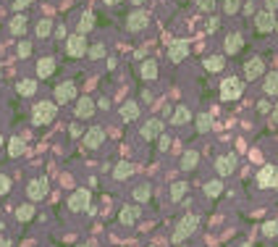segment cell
I'll return each mask as SVG.
<instances>
[{
    "label": "cell",
    "mask_w": 278,
    "mask_h": 247,
    "mask_svg": "<svg viewBox=\"0 0 278 247\" xmlns=\"http://www.w3.org/2000/svg\"><path fill=\"white\" fill-rule=\"evenodd\" d=\"M147 21H150L147 11L134 8L129 16H126V29H129V32H142V29H147Z\"/></svg>",
    "instance_id": "10"
},
{
    "label": "cell",
    "mask_w": 278,
    "mask_h": 247,
    "mask_svg": "<svg viewBox=\"0 0 278 247\" xmlns=\"http://www.w3.org/2000/svg\"><path fill=\"white\" fill-rule=\"evenodd\" d=\"M197 163H199V152L197 150H187L181 156V168H184V171H194Z\"/></svg>",
    "instance_id": "24"
},
{
    "label": "cell",
    "mask_w": 278,
    "mask_h": 247,
    "mask_svg": "<svg viewBox=\"0 0 278 247\" xmlns=\"http://www.w3.org/2000/svg\"><path fill=\"white\" fill-rule=\"evenodd\" d=\"M257 111H260V113H268V111H270V103L260 100V103H257Z\"/></svg>",
    "instance_id": "46"
},
{
    "label": "cell",
    "mask_w": 278,
    "mask_h": 247,
    "mask_svg": "<svg viewBox=\"0 0 278 247\" xmlns=\"http://www.w3.org/2000/svg\"><path fill=\"white\" fill-rule=\"evenodd\" d=\"M150 197H152V187H150V184H136V187H134V200H136V203H147Z\"/></svg>",
    "instance_id": "31"
},
{
    "label": "cell",
    "mask_w": 278,
    "mask_h": 247,
    "mask_svg": "<svg viewBox=\"0 0 278 247\" xmlns=\"http://www.w3.org/2000/svg\"><path fill=\"white\" fill-rule=\"evenodd\" d=\"M194 127H197V132H199V134L210 132V127H213V118H210V113H199V116L194 118Z\"/></svg>",
    "instance_id": "32"
},
{
    "label": "cell",
    "mask_w": 278,
    "mask_h": 247,
    "mask_svg": "<svg viewBox=\"0 0 278 247\" xmlns=\"http://www.w3.org/2000/svg\"><path fill=\"white\" fill-rule=\"evenodd\" d=\"M262 234L265 237H278V221H265L262 224Z\"/></svg>",
    "instance_id": "38"
},
{
    "label": "cell",
    "mask_w": 278,
    "mask_h": 247,
    "mask_svg": "<svg viewBox=\"0 0 278 247\" xmlns=\"http://www.w3.org/2000/svg\"><path fill=\"white\" fill-rule=\"evenodd\" d=\"M11 192V179L6 174H0V195H8Z\"/></svg>",
    "instance_id": "41"
},
{
    "label": "cell",
    "mask_w": 278,
    "mask_h": 247,
    "mask_svg": "<svg viewBox=\"0 0 278 247\" xmlns=\"http://www.w3.org/2000/svg\"><path fill=\"white\" fill-rule=\"evenodd\" d=\"M89 200H92V195H89V190H76V192H71L68 195V200H66V208L71 210V213H84L87 208H89Z\"/></svg>",
    "instance_id": "3"
},
{
    "label": "cell",
    "mask_w": 278,
    "mask_h": 247,
    "mask_svg": "<svg viewBox=\"0 0 278 247\" xmlns=\"http://www.w3.org/2000/svg\"><path fill=\"white\" fill-rule=\"evenodd\" d=\"M262 74H265V60L262 58L252 55V58L244 60V76L247 79H257V76H262Z\"/></svg>",
    "instance_id": "11"
},
{
    "label": "cell",
    "mask_w": 278,
    "mask_h": 247,
    "mask_svg": "<svg viewBox=\"0 0 278 247\" xmlns=\"http://www.w3.org/2000/svg\"><path fill=\"white\" fill-rule=\"evenodd\" d=\"M0 247H11V242L8 239H0Z\"/></svg>",
    "instance_id": "54"
},
{
    "label": "cell",
    "mask_w": 278,
    "mask_h": 247,
    "mask_svg": "<svg viewBox=\"0 0 278 247\" xmlns=\"http://www.w3.org/2000/svg\"><path fill=\"white\" fill-rule=\"evenodd\" d=\"M202 66H205L207 71H221V69L226 66V60H223V55H207Z\"/></svg>",
    "instance_id": "33"
},
{
    "label": "cell",
    "mask_w": 278,
    "mask_h": 247,
    "mask_svg": "<svg viewBox=\"0 0 278 247\" xmlns=\"http://www.w3.org/2000/svg\"><path fill=\"white\" fill-rule=\"evenodd\" d=\"M160 150H168V147H171V140H168V137H160V145H158Z\"/></svg>",
    "instance_id": "47"
},
{
    "label": "cell",
    "mask_w": 278,
    "mask_h": 247,
    "mask_svg": "<svg viewBox=\"0 0 278 247\" xmlns=\"http://www.w3.org/2000/svg\"><path fill=\"white\" fill-rule=\"evenodd\" d=\"M26 195H29V200H42L45 195H48V179H32L26 184Z\"/></svg>",
    "instance_id": "13"
},
{
    "label": "cell",
    "mask_w": 278,
    "mask_h": 247,
    "mask_svg": "<svg viewBox=\"0 0 278 247\" xmlns=\"http://www.w3.org/2000/svg\"><path fill=\"white\" fill-rule=\"evenodd\" d=\"M76 247H97V242L89 239V242H82V244H76Z\"/></svg>",
    "instance_id": "52"
},
{
    "label": "cell",
    "mask_w": 278,
    "mask_h": 247,
    "mask_svg": "<svg viewBox=\"0 0 278 247\" xmlns=\"http://www.w3.org/2000/svg\"><path fill=\"white\" fill-rule=\"evenodd\" d=\"M221 192H223V181L213 179V181H207V184H205V195H207V197H218Z\"/></svg>",
    "instance_id": "35"
},
{
    "label": "cell",
    "mask_w": 278,
    "mask_h": 247,
    "mask_svg": "<svg viewBox=\"0 0 278 247\" xmlns=\"http://www.w3.org/2000/svg\"><path fill=\"white\" fill-rule=\"evenodd\" d=\"M163 129H165L163 118H147L142 123V129H139V134H142V140H160Z\"/></svg>",
    "instance_id": "8"
},
{
    "label": "cell",
    "mask_w": 278,
    "mask_h": 247,
    "mask_svg": "<svg viewBox=\"0 0 278 247\" xmlns=\"http://www.w3.org/2000/svg\"><path fill=\"white\" fill-rule=\"evenodd\" d=\"M197 6H199V11H213L215 0H197Z\"/></svg>",
    "instance_id": "43"
},
{
    "label": "cell",
    "mask_w": 278,
    "mask_h": 247,
    "mask_svg": "<svg viewBox=\"0 0 278 247\" xmlns=\"http://www.w3.org/2000/svg\"><path fill=\"white\" fill-rule=\"evenodd\" d=\"M241 92H244V82L239 76H228V79L221 82V98L223 100H236V98H241Z\"/></svg>",
    "instance_id": "5"
},
{
    "label": "cell",
    "mask_w": 278,
    "mask_h": 247,
    "mask_svg": "<svg viewBox=\"0 0 278 247\" xmlns=\"http://www.w3.org/2000/svg\"><path fill=\"white\" fill-rule=\"evenodd\" d=\"M257 184L260 187H273L278 184V166H262L257 174Z\"/></svg>",
    "instance_id": "14"
},
{
    "label": "cell",
    "mask_w": 278,
    "mask_h": 247,
    "mask_svg": "<svg viewBox=\"0 0 278 247\" xmlns=\"http://www.w3.org/2000/svg\"><path fill=\"white\" fill-rule=\"evenodd\" d=\"M189 118H192V111H189L187 105H179L176 111L171 113V123H176V127H181V123H187Z\"/></svg>",
    "instance_id": "26"
},
{
    "label": "cell",
    "mask_w": 278,
    "mask_h": 247,
    "mask_svg": "<svg viewBox=\"0 0 278 247\" xmlns=\"http://www.w3.org/2000/svg\"><path fill=\"white\" fill-rule=\"evenodd\" d=\"M187 190H189V187H187L184 181H176L173 187H171V200H173V203H179V200H181L184 195H187Z\"/></svg>",
    "instance_id": "36"
},
{
    "label": "cell",
    "mask_w": 278,
    "mask_h": 247,
    "mask_svg": "<svg viewBox=\"0 0 278 247\" xmlns=\"http://www.w3.org/2000/svg\"><path fill=\"white\" fill-rule=\"evenodd\" d=\"M102 142H105V129L100 127V123L89 127V129L84 132V137H82V145H84L87 150H95V147H100Z\"/></svg>",
    "instance_id": "9"
},
{
    "label": "cell",
    "mask_w": 278,
    "mask_h": 247,
    "mask_svg": "<svg viewBox=\"0 0 278 247\" xmlns=\"http://www.w3.org/2000/svg\"><path fill=\"white\" fill-rule=\"evenodd\" d=\"M275 32H278V26H275Z\"/></svg>",
    "instance_id": "58"
},
{
    "label": "cell",
    "mask_w": 278,
    "mask_h": 247,
    "mask_svg": "<svg viewBox=\"0 0 278 247\" xmlns=\"http://www.w3.org/2000/svg\"><path fill=\"white\" fill-rule=\"evenodd\" d=\"M241 8V0H223V11L226 13H236Z\"/></svg>",
    "instance_id": "40"
},
{
    "label": "cell",
    "mask_w": 278,
    "mask_h": 247,
    "mask_svg": "<svg viewBox=\"0 0 278 247\" xmlns=\"http://www.w3.org/2000/svg\"><path fill=\"white\" fill-rule=\"evenodd\" d=\"M16 92L21 98H32L34 92H37V82L34 79H21L19 84H16Z\"/></svg>",
    "instance_id": "27"
},
{
    "label": "cell",
    "mask_w": 278,
    "mask_h": 247,
    "mask_svg": "<svg viewBox=\"0 0 278 247\" xmlns=\"http://www.w3.org/2000/svg\"><path fill=\"white\" fill-rule=\"evenodd\" d=\"M32 0H13V11H21V8H26Z\"/></svg>",
    "instance_id": "45"
},
{
    "label": "cell",
    "mask_w": 278,
    "mask_h": 247,
    "mask_svg": "<svg viewBox=\"0 0 278 247\" xmlns=\"http://www.w3.org/2000/svg\"><path fill=\"white\" fill-rule=\"evenodd\" d=\"M207 29H210V32H215V29H218V19H210L207 21Z\"/></svg>",
    "instance_id": "49"
},
{
    "label": "cell",
    "mask_w": 278,
    "mask_h": 247,
    "mask_svg": "<svg viewBox=\"0 0 278 247\" xmlns=\"http://www.w3.org/2000/svg\"><path fill=\"white\" fill-rule=\"evenodd\" d=\"M53 95H55V103H71V100H79V92H76V82H71V79L58 82L55 89H53Z\"/></svg>",
    "instance_id": "4"
},
{
    "label": "cell",
    "mask_w": 278,
    "mask_h": 247,
    "mask_svg": "<svg viewBox=\"0 0 278 247\" xmlns=\"http://www.w3.org/2000/svg\"><path fill=\"white\" fill-rule=\"evenodd\" d=\"M252 21H255V29H257L260 35H268V32H273V29L278 26V21H275V16H273V11H268V8H265V11H257Z\"/></svg>",
    "instance_id": "6"
},
{
    "label": "cell",
    "mask_w": 278,
    "mask_h": 247,
    "mask_svg": "<svg viewBox=\"0 0 278 247\" xmlns=\"http://www.w3.org/2000/svg\"><path fill=\"white\" fill-rule=\"evenodd\" d=\"M139 76H142L145 82H155L158 79V60H152V58L142 60V66H139Z\"/></svg>",
    "instance_id": "17"
},
{
    "label": "cell",
    "mask_w": 278,
    "mask_h": 247,
    "mask_svg": "<svg viewBox=\"0 0 278 247\" xmlns=\"http://www.w3.org/2000/svg\"><path fill=\"white\" fill-rule=\"evenodd\" d=\"M244 247H252V244H244Z\"/></svg>",
    "instance_id": "56"
},
{
    "label": "cell",
    "mask_w": 278,
    "mask_h": 247,
    "mask_svg": "<svg viewBox=\"0 0 278 247\" xmlns=\"http://www.w3.org/2000/svg\"><path fill=\"white\" fill-rule=\"evenodd\" d=\"M87 55H89V58H95V60H97V58H102V55H105V42H95V45H89Z\"/></svg>",
    "instance_id": "37"
},
{
    "label": "cell",
    "mask_w": 278,
    "mask_h": 247,
    "mask_svg": "<svg viewBox=\"0 0 278 247\" xmlns=\"http://www.w3.org/2000/svg\"><path fill=\"white\" fill-rule=\"evenodd\" d=\"M121 118L123 121H136L139 118V103H134V100H126L121 105Z\"/></svg>",
    "instance_id": "21"
},
{
    "label": "cell",
    "mask_w": 278,
    "mask_h": 247,
    "mask_svg": "<svg viewBox=\"0 0 278 247\" xmlns=\"http://www.w3.org/2000/svg\"><path fill=\"white\" fill-rule=\"evenodd\" d=\"M19 55H21V58L32 55V40H21V42H19Z\"/></svg>",
    "instance_id": "39"
},
{
    "label": "cell",
    "mask_w": 278,
    "mask_h": 247,
    "mask_svg": "<svg viewBox=\"0 0 278 247\" xmlns=\"http://www.w3.org/2000/svg\"><path fill=\"white\" fill-rule=\"evenodd\" d=\"M16 219H19L21 224L32 221V219H34V205H32V203H24V205H19V208H16Z\"/></svg>",
    "instance_id": "30"
},
{
    "label": "cell",
    "mask_w": 278,
    "mask_h": 247,
    "mask_svg": "<svg viewBox=\"0 0 278 247\" xmlns=\"http://www.w3.org/2000/svg\"><path fill=\"white\" fill-rule=\"evenodd\" d=\"M265 6H268V11H275L278 8V0H265Z\"/></svg>",
    "instance_id": "50"
},
{
    "label": "cell",
    "mask_w": 278,
    "mask_h": 247,
    "mask_svg": "<svg viewBox=\"0 0 278 247\" xmlns=\"http://www.w3.org/2000/svg\"><path fill=\"white\" fill-rule=\"evenodd\" d=\"M131 174H134V166H131V163H126V161L116 163V168H113V179H116V181H123V179H129Z\"/></svg>",
    "instance_id": "25"
},
{
    "label": "cell",
    "mask_w": 278,
    "mask_h": 247,
    "mask_svg": "<svg viewBox=\"0 0 278 247\" xmlns=\"http://www.w3.org/2000/svg\"><path fill=\"white\" fill-rule=\"evenodd\" d=\"M118 221H121L123 226H134V224L139 221V208H136V205H126V208H121Z\"/></svg>",
    "instance_id": "20"
},
{
    "label": "cell",
    "mask_w": 278,
    "mask_h": 247,
    "mask_svg": "<svg viewBox=\"0 0 278 247\" xmlns=\"http://www.w3.org/2000/svg\"><path fill=\"white\" fill-rule=\"evenodd\" d=\"M270 118H273V123H278V103L273 105V111H270Z\"/></svg>",
    "instance_id": "48"
},
{
    "label": "cell",
    "mask_w": 278,
    "mask_h": 247,
    "mask_svg": "<svg viewBox=\"0 0 278 247\" xmlns=\"http://www.w3.org/2000/svg\"><path fill=\"white\" fill-rule=\"evenodd\" d=\"M241 45H244L241 35H239V32H231V35H226V40H223V50H226L228 55H234V53L241 50Z\"/></svg>",
    "instance_id": "19"
},
{
    "label": "cell",
    "mask_w": 278,
    "mask_h": 247,
    "mask_svg": "<svg viewBox=\"0 0 278 247\" xmlns=\"http://www.w3.org/2000/svg\"><path fill=\"white\" fill-rule=\"evenodd\" d=\"M236 168V156H221L218 161H215V171H218L221 176H231Z\"/></svg>",
    "instance_id": "16"
},
{
    "label": "cell",
    "mask_w": 278,
    "mask_h": 247,
    "mask_svg": "<svg viewBox=\"0 0 278 247\" xmlns=\"http://www.w3.org/2000/svg\"><path fill=\"white\" fill-rule=\"evenodd\" d=\"M142 100H147V103L152 100V92H150V89H142Z\"/></svg>",
    "instance_id": "51"
},
{
    "label": "cell",
    "mask_w": 278,
    "mask_h": 247,
    "mask_svg": "<svg viewBox=\"0 0 278 247\" xmlns=\"http://www.w3.org/2000/svg\"><path fill=\"white\" fill-rule=\"evenodd\" d=\"M189 55V45L184 40H173L171 45H168V60H173V64H181L184 58Z\"/></svg>",
    "instance_id": "12"
},
{
    "label": "cell",
    "mask_w": 278,
    "mask_h": 247,
    "mask_svg": "<svg viewBox=\"0 0 278 247\" xmlns=\"http://www.w3.org/2000/svg\"><path fill=\"white\" fill-rule=\"evenodd\" d=\"M89 50V45H87V40H84V35H68V40H66V53L71 55V58H84V53Z\"/></svg>",
    "instance_id": "7"
},
{
    "label": "cell",
    "mask_w": 278,
    "mask_h": 247,
    "mask_svg": "<svg viewBox=\"0 0 278 247\" xmlns=\"http://www.w3.org/2000/svg\"><path fill=\"white\" fill-rule=\"evenodd\" d=\"M176 247H184V244H176Z\"/></svg>",
    "instance_id": "57"
},
{
    "label": "cell",
    "mask_w": 278,
    "mask_h": 247,
    "mask_svg": "<svg viewBox=\"0 0 278 247\" xmlns=\"http://www.w3.org/2000/svg\"><path fill=\"white\" fill-rule=\"evenodd\" d=\"M53 32H55V24H53V19H40V21H37V26H34V35H37L40 40L50 37Z\"/></svg>",
    "instance_id": "22"
},
{
    "label": "cell",
    "mask_w": 278,
    "mask_h": 247,
    "mask_svg": "<svg viewBox=\"0 0 278 247\" xmlns=\"http://www.w3.org/2000/svg\"><path fill=\"white\" fill-rule=\"evenodd\" d=\"M262 89H265V95H278V74H275V71L265 74V82H262Z\"/></svg>",
    "instance_id": "29"
},
{
    "label": "cell",
    "mask_w": 278,
    "mask_h": 247,
    "mask_svg": "<svg viewBox=\"0 0 278 247\" xmlns=\"http://www.w3.org/2000/svg\"><path fill=\"white\" fill-rule=\"evenodd\" d=\"M199 226V215L197 213H189V215H184V219L176 224V231L171 234V239L176 242V244H181L184 239H187L189 234H194V229Z\"/></svg>",
    "instance_id": "2"
},
{
    "label": "cell",
    "mask_w": 278,
    "mask_h": 247,
    "mask_svg": "<svg viewBox=\"0 0 278 247\" xmlns=\"http://www.w3.org/2000/svg\"><path fill=\"white\" fill-rule=\"evenodd\" d=\"M53 74H55V58H50V55L40 58L37 60V76L40 79H48V76H53Z\"/></svg>",
    "instance_id": "18"
},
{
    "label": "cell",
    "mask_w": 278,
    "mask_h": 247,
    "mask_svg": "<svg viewBox=\"0 0 278 247\" xmlns=\"http://www.w3.org/2000/svg\"><path fill=\"white\" fill-rule=\"evenodd\" d=\"M92 26H95V13H92V11H84L82 16H79V24H76V32H79V35H87Z\"/></svg>",
    "instance_id": "23"
},
{
    "label": "cell",
    "mask_w": 278,
    "mask_h": 247,
    "mask_svg": "<svg viewBox=\"0 0 278 247\" xmlns=\"http://www.w3.org/2000/svg\"><path fill=\"white\" fill-rule=\"evenodd\" d=\"M8 29H11L13 35H21V37H24V32H26V16H24V13H16V16L11 19Z\"/></svg>",
    "instance_id": "28"
},
{
    "label": "cell",
    "mask_w": 278,
    "mask_h": 247,
    "mask_svg": "<svg viewBox=\"0 0 278 247\" xmlns=\"http://www.w3.org/2000/svg\"><path fill=\"white\" fill-rule=\"evenodd\" d=\"M58 40H68V32H66V24H58L55 26V32H53Z\"/></svg>",
    "instance_id": "42"
},
{
    "label": "cell",
    "mask_w": 278,
    "mask_h": 247,
    "mask_svg": "<svg viewBox=\"0 0 278 247\" xmlns=\"http://www.w3.org/2000/svg\"><path fill=\"white\" fill-rule=\"evenodd\" d=\"M0 145H3V134H0Z\"/></svg>",
    "instance_id": "55"
},
{
    "label": "cell",
    "mask_w": 278,
    "mask_h": 247,
    "mask_svg": "<svg viewBox=\"0 0 278 247\" xmlns=\"http://www.w3.org/2000/svg\"><path fill=\"white\" fill-rule=\"evenodd\" d=\"M68 132H71V137H84V132H82V123H71V127H68Z\"/></svg>",
    "instance_id": "44"
},
{
    "label": "cell",
    "mask_w": 278,
    "mask_h": 247,
    "mask_svg": "<svg viewBox=\"0 0 278 247\" xmlns=\"http://www.w3.org/2000/svg\"><path fill=\"white\" fill-rule=\"evenodd\" d=\"M55 116H58V105L50 103V100L34 103V108H32V123L34 127H48V123H53Z\"/></svg>",
    "instance_id": "1"
},
{
    "label": "cell",
    "mask_w": 278,
    "mask_h": 247,
    "mask_svg": "<svg viewBox=\"0 0 278 247\" xmlns=\"http://www.w3.org/2000/svg\"><path fill=\"white\" fill-rule=\"evenodd\" d=\"M95 108H97V103L92 100V98H79L76 100V118H92L95 116Z\"/></svg>",
    "instance_id": "15"
},
{
    "label": "cell",
    "mask_w": 278,
    "mask_h": 247,
    "mask_svg": "<svg viewBox=\"0 0 278 247\" xmlns=\"http://www.w3.org/2000/svg\"><path fill=\"white\" fill-rule=\"evenodd\" d=\"M102 3H105V6H118L121 0H102Z\"/></svg>",
    "instance_id": "53"
},
{
    "label": "cell",
    "mask_w": 278,
    "mask_h": 247,
    "mask_svg": "<svg viewBox=\"0 0 278 247\" xmlns=\"http://www.w3.org/2000/svg\"><path fill=\"white\" fill-rule=\"evenodd\" d=\"M24 152V142H21V137H11L8 140V156L11 158H19Z\"/></svg>",
    "instance_id": "34"
}]
</instances>
